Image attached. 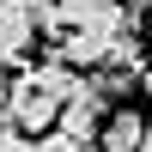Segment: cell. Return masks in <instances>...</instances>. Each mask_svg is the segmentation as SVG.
I'll return each instance as SVG.
<instances>
[{"mask_svg":"<svg viewBox=\"0 0 152 152\" xmlns=\"http://www.w3.org/2000/svg\"><path fill=\"white\" fill-rule=\"evenodd\" d=\"M55 116H61V91H49V79L37 67L6 85L0 122H12V128H24V134H43V128H55Z\"/></svg>","mask_w":152,"mask_h":152,"instance_id":"cell-1","label":"cell"},{"mask_svg":"<svg viewBox=\"0 0 152 152\" xmlns=\"http://www.w3.org/2000/svg\"><path fill=\"white\" fill-rule=\"evenodd\" d=\"M55 128H61V134H73V140H97V128H104V91H97L91 79H79V91L61 104Z\"/></svg>","mask_w":152,"mask_h":152,"instance_id":"cell-2","label":"cell"},{"mask_svg":"<svg viewBox=\"0 0 152 152\" xmlns=\"http://www.w3.org/2000/svg\"><path fill=\"white\" fill-rule=\"evenodd\" d=\"M140 140H146V116H134V110H116V116L97 128V152H140Z\"/></svg>","mask_w":152,"mask_h":152,"instance_id":"cell-3","label":"cell"},{"mask_svg":"<svg viewBox=\"0 0 152 152\" xmlns=\"http://www.w3.org/2000/svg\"><path fill=\"white\" fill-rule=\"evenodd\" d=\"M37 43V18L31 12H0V67H18Z\"/></svg>","mask_w":152,"mask_h":152,"instance_id":"cell-4","label":"cell"},{"mask_svg":"<svg viewBox=\"0 0 152 152\" xmlns=\"http://www.w3.org/2000/svg\"><path fill=\"white\" fill-rule=\"evenodd\" d=\"M0 152H43V146H37V140H31L24 128H12V122H0Z\"/></svg>","mask_w":152,"mask_h":152,"instance_id":"cell-5","label":"cell"},{"mask_svg":"<svg viewBox=\"0 0 152 152\" xmlns=\"http://www.w3.org/2000/svg\"><path fill=\"white\" fill-rule=\"evenodd\" d=\"M43 152H97L91 140H73V134H61V128H49V140H37Z\"/></svg>","mask_w":152,"mask_h":152,"instance_id":"cell-6","label":"cell"},{"mask_svg":"<svg viewBox=\"0 0 152 152\" xmlns=\"http://www.w3.org/2000/svg\"><path fill=\"white\" fill-rule=\"evenodd\" d=\"M0 12H31L37 18V12H49V0H0Z\"/></svg>","mask_w":152,"mask_h":152,"instance_id":"cell-7","label":"cell"},{"mask_svg":"<svg viewBox=\"0 0 152 152\" xmlns=\"http://www.w3.org/2000/svg\"><path fill=\"white\" fill-rule=\"evenodd\" d=\"M140 85H146V91H152V55L140 61Z\"/></svg>","mask_w":152,"mask_h":152,"instance_id":"cell-8","label":"cell"},{"mask_svg":"<svg viewBox=\"0 0 152 152\" xmlns=\"http://www.w3.org/2000/svg\"><path fill=\"white\" fill-rule=\"evenodd\" d=\"M0 104H6V73H0Z\"/></svg>","mask_w":152,"mask_h":152,"instance_id":"cell-9","label":"cell"},{"mask_svg":"<svg viewBox=\"0 0 152 152\" xmlns=\"http://www.w3.org/2000/svg\"><path fill=\"white\" fill-rule=\"evenodd\" d=\"M140 152H152V134H146V140H140Z\"/></svg>","mask_w":152,"mask_h":152,"instance_id":"cell-10","label":"cell"},{"mask_svg":"<svg viewBox=\"0 0 152 152\" xmlns=\"http://www.w3.org/2000/svg\"><path fill=\"white\" fill-rule=\"evenodd\" d=\"M146 134H152V122H146Z\"/></svg>","mask_w":152,"mask_h":152,"instance_id":"cell-11","label":"cell"}]
</instances>
